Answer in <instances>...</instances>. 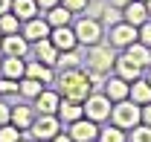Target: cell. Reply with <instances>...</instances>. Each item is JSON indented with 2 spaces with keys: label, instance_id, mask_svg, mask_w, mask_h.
Returning <instances> with one entry per match:
<instances>
[{
  "label": "cell",
  "instance_id": "6da1fadb",
  "mask_svg": "<svg viewBox=\"0 0 151 142\" xmlns=\"http://www.w3.org/2000/svg\"><path fill=\"white\" fill-rule=\"evenodd\" d=\"M58 93H61V99H73V102H84L90 93H93V75L87 70H81V67H76V70H64L58 75Z\"/></svg>",
  "mask_w": 151,
  "mask_h": 142
},
{
  "label": "cell",
  "instance_id": "7a4b0ae2",
  "mask_svg": "<svg viewBox=\"0 0 151 142\" xmlns=\"http://www.w3.org/2000/svg\"><path fill=\"white\" fill-rule=\"evenodd\" d=\"M113 61H116V55H113V47L111 44H93V47H87V58L81 61L84 64V70L96 78H105V75H111L113 70Z\"/></svg>",
  "mask_w": 151,
  "mask_h": 142
},
{
  "label": "cell",
  "instance_id": "3957f363",
  "mask_svg": "<svg viewBox=\"0 0 151 142\" xmlns=\"http://www.w3.org/2000/svg\"><path fill=\"white\" fill-rule=\"evenodd\" d=\"M111 122L116 128H122V131H131L137 125L142 122V107L131 102V99H122V102H113L111 107Z\"/></svg>",
  "mask_w": 151,
  "mask_h": 142
},
{
  "label": "cell",
  "instance_id": "277c9868",
  "mask_svg": "<svg viewBox=\"0 0 151 142\" xmlns=\"http://www.w3.org/2000/svg\"><path fill=\"white\" fill-rule=\"evenodd\" d=\"M61 128H64V125H61V119H58L55 113H38V119L32 122V128H29V136H35L38 142H50Z\"/></svg>",
  "mask_w": 151,
  "mask_h": 142
},
{
  "label": "cell",
  "instance_id": "5b68a950",
  "mask_svg": "<svg viewBox=\"0 0 151 142\" xmlns=\"http://www.w3.org/2000/svg\"><path fill=\"white\" fill-rule=\"evenodd\" d=\"M81 105H84V116H87V119H93V122H105V119H111L113 102L105 96V93H90Z\"/></svg>",
  "mask_w": 151,
  "mask_h": 142
},
{
  "label": "cell",
  "instance_id": "8992f818",
  "mask_svg": "<svg viewBox=\"0 0 151 142\" xmlns=\"http://www.w3.org/2000/svg\"><path fill=\"white\" fill-rule=\"evenodd\" d=\"M137 29L139 26H134L128 20H119V23L108 26V44H111L113 49H125V47H131L134 41H137Z\"/></svg>",
  "mask_w": 151,
  "mask_h": 142
},
{
  "label": "cell",
  "instance_id": "52a82bcc",
  "mask_svg": "<svg viewBox=\"0 0 151 142\" xmlns=\"http://www.w3.org/2000/svg\"><path fill=\"white\" fill-rule=\"evenodd\" d=\"M76 38H78V44L81 47H93V44H102V23L96 18H78V23L73 26Z\"/></svg>",
  "mask_w": 151,
  "mask_h": 142
},
{
  "label": "cell",
  "instance_id": "ba28073f",
  "mask_svg": "<svg viewBox=\"0 0 151 142\" xmlns=\"http://www.w3.org/2000/svg\"><path fill=\"white\" fill-rule=\"evenodd\" d=\"M67 133L73 136V142H96V139H99V122L87 119V116H81V119L70 122Z\"/></svg>",
  "mask_w": 151,
  "mask_h": 142
},
{
  "label": "cell",
  "instance_id": "9c48e42d",
  "mask_svg": "<svg viewBox=\"0 0 151 142\" xmlns=\"http://www.w3.org/2000/svg\"><path fill=\"white\" fill-rule=\"evenodd\" d=\"M50 32H52V26L47 23V18H29L23 20V26H20V35L26 38L29 44H35V41H44V38H50Z\"/></svg>",
  "mask_w": 151,
  "mask_h": 142
},
{
  "label": "cell",
  "instance_id": "30bf717a",
  "mask_svg": "<svg viewBox=\"0 0 151 142\" xmlns=\"http://www.w3.org/2000/svg\"><path fill=\"white\" fill-rule=\"evenodd\" d=\"M50 41L55 44L58 52H64V49H76V47H78V38H76V32L70 29V23H67V26H52Z\"/></svg>",
  "mask_w": 151,
  "mask_h": 142
},
{
  "label": "cell",
  "instance_id": "8fae6325",
  "mask_svg": "<svg viewBox=\"0 0 151 142\" xmlns=\"http://www.w3.org/2000/svg\"><path fill=\"white\" fill-rule=\"evenodd\" d=\"M0 52H3V55L26 58V52H29V41L20 35V32H15V35H3V41H0Z\"/></svg>",
  "mask_w": 151,
  "mask_h": 142
},
{
  "label": "cell",
  "instance_id": "7c38bea8",
  "mask_svg": "<svg viewBox=\"0 0 151 142\" xmlns=\"http://www.w3.org/2000/svg\"><path fill=\"white\" fill-rule=\"evenodd\" d=\"M142 70H145V67H139V64L131 61L128 55H116V61H113V72H116L119 78H125V81L142 78Z\"/></svg>",
  "mask_w": 151,
  "mask_h": 142
},
{
  "label": "cell",
  "instance_id": "4fadbf2b",
  "mask_svg": "<svg viewBox=\"0 0 151 142\" xmlns=\"http://www.w3.org/2000/svg\"><path fill=\"white\" fill-rule=\"evenodd\" d=\"M122 20H128V23H134V26H142L145 20H151L145 0H131L128 6H122Z\"/></svg>",
  "mask_w": 151,
  "mask_h": 142
},
{
  "label": "cell",
  "instance_id": "5bb4252c",
  "mask_svg": "<svg viewBox=\"0 0 151 142\" xmlns=\"http://www.w3.org/2000/svg\"><path fill=\"white\" fill-rule=\"evenodd\" d=\"M0 75L20 81V78L26 75V61L18 58V55H3V61H0Z\"/></svg>",
  "mask_w": 151,
  "mask_h": 142
},
{
  "label": "cell",
  "instance_id": "9a60e30c",
  "mask_svg": "<svg viewBox=\"0 0 151 142\" xmlns=\"http://www.w3.org/2000/svg\"><path fill=\"white\" fill-rule=\"evenodd\" d=\"M55 116L61 119V125H70V122H76V119L84 116V105H81V102H73V99H61Z\"/></svg>",
  "mask_w": 151,
  "mask_h": 142
},
{
  "label": "cell",
  "instance_id": "2e32d148",
  "mask_svg": "<svg viewBox=\"0 0 151 142\" xmlns=\"http://www.w3.org/2000/svg\"><path fill=\"white\" fill-rule=\"evenodd\" d=\"M58 105H61V93L58 90H41L35 96L38 113H58Z\"/></svg>",
  "mask_w": 151,
  "mask_h": 142
},
{
  "label": "cell",
  "instance_id": "e0dca14e",
  "mask_svg": "<svg viewBox=\"0 0 151 142\" xmlns=\"http://www.w3.org/2000/svg\"><path fill=\"white\" fill-rule=\"evenodd\" d=\"M128 90H131V81H125V78H119V75H113V78L105 81V96H108L111 102L128 99Z\"/></svg>",
  "mask_w": 151,
  "mask_h": 142
},
{
  "label": "cell",
  "instance_id": "ac0fdd59",
  "mask_svg": "<svg viewBox=\"0 0 151 142\" xmlns=\"http://www.w3.org/2000/svg\"><path fill=\"white\" fill-rule=\"evenodd\" d=\"M9 122L15 125V128H20V131H29L32 122H35V113H32V107H29V105H15V107H12Z\"/></svg>",
  "mask_w": 151,
  "mask_h": 142
},
{
  "label": "cell",
  "instance_id": "d6986e66",
  "mask_svg": "<svg viewBox=\"0 0 151 142\" xmlns=\"http://www.w3.org/2000/svg\"><path fill=\"white\" fill-rule=\"evenodd\" d=\"M128 99L137 102L139 107L148 105V102H151V84H148V78H134V81H131V90H128Z\"/></svg>",
  "mask_w": 151,
  "mask_h": 142
},
{
  "label": "cell",
  "instance_id": "ffe728a7",
  "mask_svg": "<svg viewBox=\"0 0 151 142\" xmlns=\"http://www.w3.org/2000/svg\"><path fill=\"white\" fill-rule=\"evenodd\" d=\"M35 58H38V61H44L47 67H55V61H58V49H55V44H52L50 38L35 41Z\"/></svg>",
  "mask_w": 151,
  "mask_h": 142
},
{
  "label": "cell",
  "instance_id": "44dd1931",
  "mask_svg": "<svg viewBox=\"0 0 151 142\" xmlns=\"http://www.w3.org/2000/svg\"><path fill=\"white\" fill-rule=\"evenodd\" d=\"M125 55H128L131 61H137L139 67H151V47L139 44V41H134L131 47H125Z\"/></svg>",
  "mask_w": 151,
  "mask_h": 142
},
{
  "label": "cell",
  "instance_id": "7402d4cb",
  "mask_svg": "<svg viewBox=\"0 0 151 142\" xmlns=\"http://www.w3.org/2000/svg\"><path fill=\"white\" fill-rule=\"evenodd\" d=\"M26 75L29 78H38V81H44V84H50L52 81V67H47L44 61H26Z\"/></svg>",
  "mask_w": 151,
  "mask_h": 142
},
{
  "label": "cell",
  "instance_id": "603a6c76",
  "mask_svg": "<svg viewBox=\"0 0 151 142\" xmlns=\"http://www.w3.org/2000/svg\"><path fill=\"white\" fill-rule=\"evenodd\" d=\"M12 12H15V15H18V20L23 23V20L35 18L41 9H38V3H35V0H12Z\"/></svg>",
  "mask_w": 151,
  "mask_h": 142
},
{
  "label": "cell",
  "instance_id": "cb8c5ba5",
  "mask_svg": "<svg viewBox=\"0 0 151 142\" xmlns=\"http://www.w3.org/2000/svg\"><path fill=\"white\" fill-rule=\"evenodd\" d=\"M70 18H73V12L64 9L61 3H55L52 9H47V23H50V26H67Z\"/></svg>",
  "mask_w": 151,
  "mask_h": 142
},
{
  "label": "cell",
  "instance_id": "d4e9b609",
  "mask_svg": "<svg viewBox=\"0 0 151 142\" xmlns=\"http://www.w3.org/2000/svg\"><path fill=\"white\" fill-rule=\"evenodd\" d=\"M41 90H44V81H38V78H29V75H23V78L18 81V93L23 96V99H35Z\"/></svg>",
  "mask_w": 151,
  "mask_h": 142
},
{
  "label": "cell",
  "instance_id": "484cf974",
  "mask_svg": "<svg viewBox=\"0 0 151 142\" xmlns=\"http://www.w3.org/2000/svg\"><path fill=\"white\" fill-rule=\"evenodd\" d=\"M96 142H128V131L116 128L111 122V128H99V139Z\"/></svg>",
  "mask_w": 151,
  "mask_h": 142
},
{
  "label": "cell",
  "instance_id": "4316f807",
  "mask_svg": "<svg viewBox=\"0 0 151 142\" xmlns=\"http://www.w3.org/2000/svg\"><path fill=\"white\" fill-rule=\"evenodd\" d=\"M55 67H58L61 72H64V70H76V67H81V58L76 55V49H64V52H58Z\"/></svg>",
  "mask_w": 151,
  "mask_h": 142
},
{
  "label": "cell",
  "instance_id": "83f0119b",
  "mask_svg": "<svg viewBox=\"0 0 151 142\" xmlns=\"http://www.w3.org/2000/svg\"><path fill=\"white\" fill-rule=\"evenodd\" d=\"M20 32V20L15 12H6V15H0V35H15Z\"/></svg>",
  "mask_w": 151,
  "mask_h": 142
},
{
  "label": "cell",
  "instance_id": "f1b7e54d",
  "mask_svg": "<svg viewBox=\"0 0 151 142\" xmlns=\"http://www.w3.org/2000/svg\"><path fill=\"white\" fill-rule=\"evenodd\" d=\"M20 136H23V131L20 128H15V125H0V142H20Z\"/></svg>",
  "mask_w": 151,
  "mask_h": 142
},
{
  "label": "cell",
  "instance_id": "f546056e",
  "mask_svg": "<svg viewBox=\"0 0 151 142\" xmlns=\"http://www.w3.org/2000/svg\"><path fill=\"white\" fill-rule=\"evenodd\" d=\"M131 133V142H151V125H137V128H131L128 131Z\"/></svg>",
  "mask_w": 151,
  "mask_h": 142
},
{
  "label": "cell",
  "instance_id": "4dcf8cb0",
  "mask_svg": "<svg viewBox=\"0 0 151 142\" xmlns=\"http://www.w3.org/2000/svg\"><path fill=\"white\" fill-rule=\"evenodd\" d=\"M102 20H105V26H113V23H119V20H122V12H119L116 6H111V3H108V6H105Z\"/></svg>",
  "mask_w": 151,
  "mask_h": 142
},
{
  "label": "cell",
  "instance_id": "1f68e13d",
  "mask_svg": "<svg viewBox=\"0 0 151 142\" xmlns=\"http://www.w3.org/2000/svg\"><path fill=\"white\" fill-rule=\"evenodd\" d=\"M12 93H18V81L3 75V78H0V99H3V96H12Z\"/></svg>",
  "mask_w": 151,
  "mask_h": 142
},
{
  "label": "cell",
  "instance_id": "d6a6232c",
  "mask_svg": "<svg viewBox=\"0 0 151 142\" xmlns=\"http://www.w3.org/2000/svg\"><path fill=\"white\" fill-rule=\"evenodd\" d=\"M137 41L145 44V47H151V20H145V23L137 29Z\"/></svg>",
  "mask_w": 151,
  "mask_h": 142
},
{
  "label": "cell",
  "instance_id": "836d02e7",
  "mask_svg": "<svg viewBox=\"0 0 151 142\" xmlns=\"http://www.w3.org/2000/svg\"><path fill=\"white\" fill-rule=\"evenodd\" d=\"M58 3H61L64 9H70L73 15H78V12H84V9H87V0H58Z\"/></svg>",
  "mask_w": 151,
  "mask_h": 142
},
{
  "label": "cell",
  "instance_id": "e575fe53",
  "mask_svg": "<svg viewBox=\"0 0 151 142\" xmlns=\"http://www.w3.org/2000/svg\"><path fill=\"white\" fill-rule=\"evenodd\" d=\"M9 116H12V107L0 99V125H9Z\"/></svg>",
  "mask_w": 151,
  "mask_h": 142
},
{
  "label": "cell",
  "instance_id": "d590c367",
  "mask_svg": "<svg viewBox=\"0 0 151 142\" xmlns=\"http://www.w3.org/2000/svg\"><path fill=\"white\" fill-rule=\"evenodd\" d=\"M38 3V9H41V12H47V9H52V6H55L58 0H35Z\"/></svg>",
  "mask_w": 151,
  "mask_h": 142
},
{
  "label": "cell",
  "instance_id": "8d00e7d4",
  "mask_svg": "<svg viewBox=\"0 0 151 142\" xmlns=\"http://www.w3.org/2000/svg\"><path fill=\"white\" fill-rule=\"evenodd\" d=\"M142 125H151V102L142 105Z\"/></svg>",
  "mask_w": 151,
  "mask_h": 142
},
{
  "label": "cell",
  "instance_id": "74e56055",
  "mask_svg": "<svg viewBox=\"0 0 151 142\" xmlns=\"http://www.w3.org/2000/svg\"><path fill=\"white\" fill-rule=\"evenodd\" d=\"M50 142H73V136H70V133H61V131H58V133H55V136H52Z\"/></svg>",
  "mask_w": 151,
  "mask_h": 142
},
{
  "label": "cell",
  "instance_id": "f35d334b",
  "mask_svg": "<svg viewBox=\"0 0 151 142\" xmlns=\"http://www.w3.org/2000/svg\"><path fill=\"white\" fill-rule=\"evenodd\" d=\"M6 12H12V0H0V15H6Z\"/></svg>",
  "mask_w": 151,
  "mask_h": 142
},
{
  "label": "cell",
  "instance_id": "ab89813d",
  "mask_svg": "<svg viewBox=\"0 0 151 142\" xmlns=\"http://www.w3.org/2000/svg\"><path fill=\"white\" fill-rule=\"evenodd\" d=\"M108 3H111V6H116V9H122V6H128L131 0H108Z\"/></svg>",
  "mask_w": 151,
  "mask_h": 142
},
{
  "label": "cell",
  "instance_id": "60d3db41",
  "mask_svg": "<svg viewBox=\"0 0 151 142\" xmlns=\"http://www.w3.org/2000/svg\"><path fill=\"white\" fill-rule=\"evenodd\" d=\"M145 6H148V15H151V0H145Z\"/></svg>",
  "mask_w": 151,
  "mask_h": 142
},
{
  "label": "cell",
  "instance_id": "b9f144b4",
  "mask_svg": "<svg viewBox=\"0 0 151 142\" xmlns=\"http://www.w3.org/2000/svg\"><path fill=\"white\" fill-rule=\"evenodd\" d=\"M145 78H148V84H151V67H148V75H145Z\"/></svg>",
  "mask_w": 151,
  "mask_h": 142
},
{
  "label": "cell",
  "instance_id": "7bdbcfd3",
  "mask_svg": "<svg viewBox=\"0 0 151 142\" xmlns=\"http://www.w3.org/2000/svg\"><path fill=\"white\" fill-rule=\"evenodd\" d=\"M0 41H3V35H0Z\"/></svg>",
  "mask_w": 151,
  "mask_h": 142
},
{
  "label": "cell",
  "instance_id": "ee69618b",
  "mask_svg": "<svg viewBox=\"0 0 151 142\" xmlns=\"http://www.w3.org/2000/svg\"><path fill=\"white\" fill-rule=\"evenodd\" d=\"M0 61H3V58H0Z\"/></svg>",
  "mask_w": 151,
  "mask_h": 142
},
{
  "label": "cell",
  "instance_id": "f6af8a7d",
  "mask_svg": "<svg viewBox=\"0 0 151 142\" xmlns=\"http://www.w3.org/2000/svg\"><path fill=\"white\" fill-rule=\"evenodd\" d=\"M20 142H23V139H20Z\"/></svg>",
  "mask_w": 151,
  "mask_h": 142
}]
</instances>
